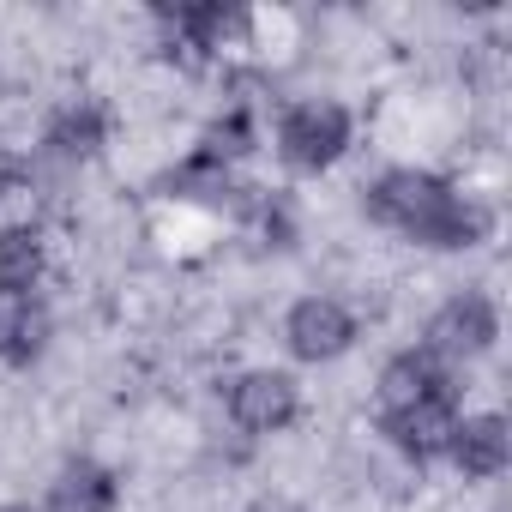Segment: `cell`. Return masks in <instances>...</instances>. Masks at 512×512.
<instances>
[{"label":"cell","mask_w":512,"mask_h":512,"mask_svg":"<svg viewBox=\"0 0 512 512\" xmlns=\"http://www.w3.org/2000/svg\"><path fill=\"white\" fill-rule=\"evenodd\" d=\"M115 470H103L97 458H73L55 482H49V500L43 512H109L115 506Z\"/></svg>","instance_id":"10"},{"label":"cell","mask_w":512,"mask_h":512,"mask_svg":"<svg viewBox=\"0 0 512 512\" xmlns=\"http://www.w3.org/2000/svg\"><path fill=\"white\" fill-rule=\"evenodd\" d=\"M43 284V235L37 229H0V290L31 296Z\"/></svg>","instance_id":"12"},{"label":"cell","mask_w":512,"mask_h":512,"mask_svg":"<svg viewBox=\"0 0 512 512\" xmlns=\"http://www.w3.org/2000/svg\"><path fill=\"white\" fill-rule=\"evenodd\" d=\"M434 392H446V362H434L428 350H404V356H392L380 368V410L386 416L410 410V404H422Z\"/></svg>","instance_id":"9"},{"label":"cell","mask_w":512,"mask_h":512,"mask_svg":"<svg viewBox=\"0 0 512 512\" xmlns=\"http://www.w3.org/2000/svg\"><path fill=\"white\" fill-rule=\"evenodd\" d=\"M344 151H350V109H344V103L314 97V103L284 109V121H278V157H284L296 175H320V169H332Z\"/></svg>","instance_id":"2"},{"label":"cell","mask_w":512,"mask_h":512,"mask_svg":"<svg viewBox=\"0 0 512 512\" xmlns=\"http://www.w3.org/2000/svg\"><path fill=\"white\" fill-rule=\"evenodd\" d=\"M494 338H500V308L482 296V290H464V296H452L434 320H428V356L434 362H476V356H488L494 350Z\"/></svg>","instance_id":"3"},{"label":"cell","mask_w":512,"mask_h":512,"mask_svg":"<svg viewBox=\"0 0 512 512\" xmlns=\"http://www.w3.org/2000/svg\"><path fill=\"white\" fill-rule=\"evenodd\" d=\"M446 458L470 476V482H488V476H500L506 464H512V428H506V416H464L458 428H452V446H446Z\"/></svg>","instance_id":"7"},{"label":"cell","mask_w":512,"mask_h":512,"mask_svg":"<svg viewBox=\"0 0 512 512\" xmlns=\"http://www.w3.org/2000/svg\"><path fill=\"white\" fill-rule=\"evenodd\" d=\"M109 145V115L97 103H67L49 127H43V151L61 163H91Z\"/></svg>","instance_id":"8"},{"label":"cell","mask_w":512,"mask_h":512,"mask_svg":"<svg viewBox=\"0 0 512 512\" xmlns=\"http://www.w3.org/2000/svg\"><path fill=\"white\" fill-rule=\"evenodd\" d=\"M302 410V386L284 368H247L229 380V422L241 434H278Z\"/></svg>","instance_id":"4"},{"label":"cell","mask_w":512,"mask_h":512,"mask_svg":"<svg viewBox=\"0 0 512 512\" xmlns=\"http://www.w3.org/2000/svg\"><path fill=\"white\" fill-rule=\"evenodd\" d=\"M368 217L398 229V235H410L416 247H440V253L476 247L488 235V217L452 181H440L428 169H386L368 187Z\"/></svg>","instance_id":"1"},{"label":"cell","mask_w":512,"mask_h":512,"mask_svg":"<svg viewBox=\"0 0 512 512\" xmlns=\"http://www.w3.org/2000/svg\"><path fill=\"white\" fill-rule=\"evenodd\" d=\"M43 332H49V320H43L37 296L0 290V362H31L43 350Z\"/></svg>","instance_id":"11"},{"label":"cell","mask_w":512,"mask_h":512,"mask_svg":"<svg viewBox=\"0 0 512 512\" xmlns=\"http://www.w3.org/2000/svg\"><path fill=\"white\" fill-rule=\"evenodd\" d=\"M452 428H458V404H452V392H434V398H422V404H410V410H392V416H386L392 446H398L404 458H416V464L446 458Z\"/></svg>","instance_id":"6"},{"label":"cell","mask_w":512,"mask_h":512,"mask_svg":"<svg viewBox=\"0 0 512 512\" xmlns=\"http://www.w3.org/2000/svg\"><path fill=\"white\" fill-rule=\"evenodd\" d=\"M0 512H43V506H31V500H7Z\"/></svg>","instance_id":"13"},{"label":"cell","mask_w":512,"mask_h":512,"mask_svg":"<svg viewBox=\"0 0 512 512\" xmlns=\"http://www.w3.org/2000/svg\"><path fill=\"white\" fill-rule=\"evenodd\" d=\"M284 344L296 362H338L356 344V314L332 296H302L284 314Z\"/></svg>","instance_id":"5"}]
</instances>
